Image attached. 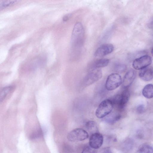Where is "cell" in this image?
Listing matches in <instances>:
<instances>
[{"mask_svg":"<svg viewBox=\"0 0 153 153\" xmlns=\"http://www.w3.org/2000/svg\"><path fill=\"white\" fill-rule=\"evenodd\" d=\"M84 36V30L82 24L79 22L76 23L73 29L71 37V45L72 50L78 53L83 43Z\"/></svg>","mask_w":153,"mask_h":153,"instance_id":"1","label":"cell"},{"mask_svg":"<svg viewBox=\"0 0 153 153\" xmlns=\"http://www.w3.org/2000/svg\"><path fill=\"white\" fill-rule=\"evenodd\" d=\"M113 106L112 103L110 100H103L98 106L96 111V116L99 118L105 117L111 113Z\"/></svg>","mask_w":153,"mask_h":153,"instance_id":"2","label":"cell"},{"mask_svg":"<svg viewBox=\"0 0 153 153\" xmlns=\"http://www.w3.org/2000/svg\"><path fill=\"white\" fill-rule=\"evenodd\" d=\"M129 93L127 89L124 90L120 94H117L110 100L113 105L118 110H122L128 102Z\"/></svg>","mask_w":153,"mask_h":153,"instance_id":"3","label":"cell"},{"mask_svg":"<svg viewBox=\"0 0 153 153\" xmlns=\"http://www.w3.org/2000/svg\"><path fill=\"white\" fill-rule=\"evenodd\" d=\"M102 76L101 70L99 68H94L84 78L83 81V85L85 86L91 85L99 80Z\"/></svg>","mask_w":153,"mask_h":153,"instance_id":"4","label":"cell"},{"mask_svg":"<svg viewBox=\"0 0 153 153\" xmlns=\"http://www.w3.org/2000/svg\"><path fill=\"white\" fill-rule=\"evenodd\" d=\"M122 83V79L120 76L117 73H112L108 77L105 87L108 90L112 91L119 87Z\"/></svg>","mask_w":153,"mask_h":153,"instance_id":"5","label":"cell"},{"mask_svg":"<svg viewBox=\"0 0 153 153\" xmlns=\"http://www.w3.org/2000/svg\"><path fill=\"white\" fill-rule=\"evenodd\" d=\"M88 134L85 130L81 128H76L70 131L68 134V140L71 142L81 141L87 139Z\"/></svg>","mask_w":153,"mask_h":153,"instance_id":"6","label":"cell"},{"mask_svg":"<svg viewBox=\"0 0 153 153\" xmlns=\"http://www.w3.org/2000/svg\"><path fill=\"white\" fill-rule=\"evenodd\" d=\"M152 57L148 55L142 56L135 59L132 62L133 68L136 70H141L149 66L152 63Z\"/></svg>","mask_w":153,"mask_h":153,"instance_id":"7","label":"cell"},{"mask_svg":"<svg viewBox=\"0 0 153 153\" xmlns=\"http://www.w3.org/2000/svg\"><path fill=\"white\" fill-rule=\"evenodd\" d=\"M103 140V137L101 134L98 132H95L91 135L90 138V146L93 149H99L102 145Z\"/></svg>","mask_w":153,"mask_h":153,"instance_id":"8","label":"cell"},{"mask_svg":"<svg viewBox=\"0 0 153 153\" xmlns=\"http://www.w3.org/2000/svg\"><path fill=\"white\" fill-rule=\"evenodd\" d=\"M114 50L113 45L109 43L103 44L95 51L94 56L96 57H101L111 53Z\"/></svg>","mask_w":153,"mask_h":153,"instance_id":"9","label":"cell"},{"mask_svg":"<svg viewBox=\"0 0 153 153\" xmlns=\"http://www.w3.org/2000/svg\"><path fill=\"white\" fill-rule=\"evenodd\" d=\"M136 76L135 71L132 69L127 72L125 75L122 82V86L126 88L130 86L134 80Z\"/></svg>","mask_w":153,"mask_h":153,"instance_id":"10","label":"cell"},{"mask_svg":"<svg viewBox=\"0 0 153 153\" xmlns=\"http://www.w3.org/2000/svg\"><path fill=\"white\" fill-rule=\"evenodd\" d=\"M139 76L143 81H149L153 78V69L151 67L148 66L140 70Z\"/></svg>","mask_w":153,"mask_h":153,"instance_id":"11","label":"cell"},{"mask_svg":"<svg viewBox=\"0 0 153 153\" xmlns=\"http://www.w3.org/2000/svg\"><path fill=\"white\" fill-rule=\"evenodd\" d=\"M142 94L143 96L147 99H151L153 97V86L151 84L146 85L143 89Z\"/></svg>","mask_w":153,"mask_h":153,"instance_id":"12","label":"cell"},{"mask_svg":"<svg viewBox=\"0 0 153 153\" xmlns=\"http://www.w3.org/2000/svg\"><path fill=\"white\" fill-rule=\"evenodd\" d=\"M121 117L120 114L117 113H113L110 115H107L104 120L107 123L113 124L118 120Z\"/></svg>","mask_w":153,"mask_h":153,"instance_id":"13","label":"cell"},{"mask_svg":"<svg viewBox=\"0 0 153 153\" xmlns=\"http://www.w3.org/2000/svg\"><path fill=\"white\" fill-rule=\"evenodd\" d=\"M19 1L17 0H5L0 1V11L11 7Z\"/></svg>","mask_w":153,"mask_h":153,"instance_id":"14","label":"cell"},{"mask_svg":"<svg viewBox=\"0 0 153 153\" xmlns=\"http://www.w3.org/2000/svg\"><path fill=\"white\" fill-rule=\"evenodd\" d=\"M109 62L107 59H101L96 60L94 63V68H99L104 67L107 66Z\"/></svg>","mask_w":153,"mask_h":153,"instance_id":"15","label":"cell"},{"mask_svg":"<svg viewBox=\"0 0 153 153\" xmlns=\"http://www.w3.org/2000/svg\"><path fill=\"white\" fill-rule=\"evenodd\" d=\"M12 88V86H9L4 87L0 90V104L5 99L7 95Z\"/></svg>","mask_w":153,"mask_h":153,"instance_id":"16","label":"cell"},{"mask_svg":"<svg viewBox=\"0 0 153 153\" xmlns=\"http://www.w3.org/2000/svg\"><path fill=\"white\" fill-rule=\"evenodd\" d=\"M138 153H153V148L148 144H144L139 148Z\"/></svg>","mask_w":153,"mask_h":153,"instance_id":"17","label":"cell"},{"mask_svg":"<svg viewBox=\"0 0 153 153\" xmlns=\"http://www.w3.org/2000/svg\"><path fill=\"white\" fill-rule=\"evenodd\" d=\"M126 65L122 63H119L115 65L114 69L115 71L118 73H122L124 72L126 69Z\"/></svg>","mask_w":153,"mask_h":153,"instance_id":"18","label":"cell"},{"mask_svg":"<svg viewBox=\"0 0 153 153\" xmlns=\"http://www.w3.org/2000/svg\"><path fill=\"white\" fill-rule=\"evenodd\" d=\"M86 128L89 131H92L95 130L97 128L96 124L93 121H88L85 124Z\"/></svg>","mask_w":153,"mask_h":153,"instance_id":"19","label":"cell"},{"mask_svg":"<svg viewBox=\"0 0 153 153\" xmlns=\"http://www.w3.org/2000/svg\"><path fill=\"white\" fill-rule=\"evenodd\" d=\"M81 153H94V152L90 146H87L83 149Z\"/></svg>","mask_w":153,"mask_h":153,"instance_id":"20","label":"cell"},{"mask_svg":"<svg viewBox=\"0 0 153 153\" xmlns=\"http://www.w3.org/2000/svg\"><path fill=\"white\" fill-rule=\"evenodd\" d=\"M144 105L143 104H140L137 106L136 110L138 113L141 114L143 112L144 110Z\"/></svg>","mask_w":153,"mask_h":153,"instance_id":"21","label":"cell"},{"mask_svg":"<svg viewBox=\"0 0 153 153\" xmlns=\"http://www.w3.org/2000/svg\"><path fill=\"white\" fill-rule=\"evenodd\" d=\"M72 14L71 13L65 15L62 18V20L65 22L67 21L71 16Z\"/></svg>","mask_w":153,"mask_h":153,"instance_id":"22","label":"cell"},{"mask_svg":"<svg viewBox=\"0 0 153 153\" xmlns=\"http://www.w3.org/2000/svg\"><path fill=\"white\" fill-rule=\"evenodd\" d=\"M152 19L150 20L148 24V26L150 28H152Z\"/></svg>","mask_w":153,"mask_h":153,"instance_id":"23","label":"cell"},{"mask_svg":"<svg viewBox=\"0 0 153 153\" xmlns=\"http://www.w3.org/2000/svg\"><path fill=\"white\" fill-rule=\"evenodd\" d=\"M101 153H112V152L110 150L107 149L104 150Z\"/></svg>","mask_w":153,"mask_h":153,"instance_id":"24","label":"cell"}]
</instances>
